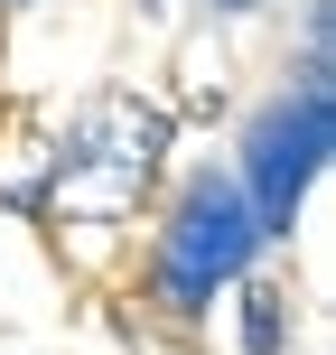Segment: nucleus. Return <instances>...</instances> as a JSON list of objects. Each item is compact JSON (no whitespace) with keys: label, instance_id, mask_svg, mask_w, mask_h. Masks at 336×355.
<instances>
[{"label":"nucleus","instance_id":"nucleus-8","mask_svg":"<svg viewBox=\"0 0 336 355\" xmlns=\"http://www.w3.org/2000/svg\"><path fill=\"white\" fill-rule=\"evenodd\" d=\"M131 10H159V0H131Z\"/></svg>","mask_w":336,"mask_h":355},{"label":"nucleus","instance_id":"nucleus-1","mask_svg":"<svg viewBox=\"0 0 336 355\" xmlns=\"http://www.w3.org/2000/svg\"><path fill=\"white\" fill-rule=\"evenodd\" d=\"M271 234L252 225L233 168H187V187L168 196L159 234H150V271H141V300L159 318H206L215 290H233L243 271H262Z\"/></svg>","mask_w":336,"mask_h":355},{"label":"nucleus","instance_id":"nucleus-2","mask_svg":"<svg viewBox=\"0 0 336 355\" xmlns=\"http://www.w3.org/2000/svg\"><path fill=\"white\" fill-rule=\"evenodd\" d=\"M327 159H336V66L327 56H299V85H281L243 122V159H233V187H243L252 225L271 243L299 225V206L327 178Z\"/></svg>","mask_w":336,"mask_h":355},{"label":"nucleus","instance_id":"nucleus-4","mask_svg":"<svg viewBox=\"0 0 336 355\" xmlns=\"http://www.w3.org/2000/svg\"><path fill=\"white\" fill-rule=\"evenodd\" d=\"M243 355H290V290L271 271H243Z\"/></svg>","mask_w":336,"mask_h":355},{"label":"nucleus","instance_id":"nucleus-5","mask_svg":"<svg viewBox=\"0 0 336 355\" xmlns=\"http://www.w3.org/2000/svg\"><path fill=\"white\" fill-rule=\"evenodd\" d=\"M327 28H336V0H308L299 10V56H327Z\"/></svg>","mask_w":336,"mask_h":355},{"label":"nucleus","instance_id":"nucleus-7","mask_svg":"<svg viewBox=\"0 0 336 355\" xmlns=\"http://www.w3.org/2000/svg\"><path fill=\"white\" fill-rule=\"evenodd\" d=\"M0 10H37V0H0Z\"/></svg>","mask_w":336,"mask_h":355},{"label":"nucleus","instance_id":"nucleus-3","mask_svg":"<svg viewBox=\"0 0 336 355\" xmlns=\"http://www.w3.org/2000/svg\"><path fill=\"white\" fill-rule=\"evenodd\" d=\"M75 131H85V141L103 150L112 168H141V178L159 168V159H168V141H177L168 103H141V94H103V103H94V112H85Z\"/></svg>","mask_w":336,"mask_h":355},{"label":"nucleus","instance_id":"nucleus-6","mask_svg":"<svg viewBox=\"0 0 336 355\" xmlns=\"http://www.w3.org/2000/svg\"><path fill=\"white\" fill-rule=\"evenodd\" d=\"M215 10H233V19H243V10H262V0H215Z\"/></svg>","mask_w":336,"mask_h":355}]
</instances>
